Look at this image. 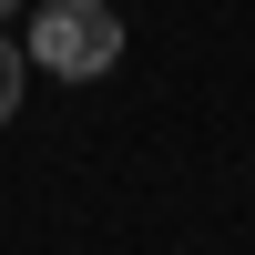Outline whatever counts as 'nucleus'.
<instances>
[{"instance_id":"obj_1","label":"nucleus","mask_w":255,"mask_h":255,"mask_svg":"<svg viewBox=\"0 0 255 255\" xmlns=\"http://www.w3.org/2000/svg\"><path fill=\"white\" fill-rule=\"evenodd\" d=\"M31 61H41V72H61V82L113 72V61H123L113 0H41V10H31Z\"/></svg>"},{"instance_id":"obj_2","label":"nucleus","mask_w":255,"mask_h":255,"mask_svg":"<svg viewBox=\"0 0 255 255\" xmlns=\"http://www.w3.org/2000/svg\"><path fill=\"white\" fill-rule=\"evenodd\" d=\"M10 113H20V51L0 41V123H10Z\"/></svg>"},{"instance_id":"obj_3","label":"nucleus","mask_w":255,"mask_h":255,"mask_svg":"<svg viewBox=\"0 0 255 255\" xmlns=\"http://www.w3.org/2000/svg\"><path fill=\"white\" fill-rule=\"evenodd\" d=\"M10 10H20V0H0V20H10Z\"/></svg>"}]
</instances>
